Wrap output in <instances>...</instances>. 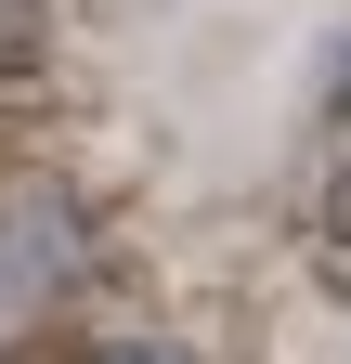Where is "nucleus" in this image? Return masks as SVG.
Here are the masks:
<instances>
[{
  "mask_svg": "<svg viewBox=\"0 0 351 364\" xmlns=\"http://www.w3.org/2000/svg\"><path fill=\"white\" fill-rule=\"evenodd\" d=\"M39 53H53V0H0V91L39 78Z\"/></svg>",
  "mask_w": 351,
  "mask_h": 364,
  "instance_id": "obj_1",
  "label": "nucleus"
},
{
  "mask_svg": "<svg viewBox=\"0 0 351 364\" xmlns=\"http://www.w3.org/2000/svg\"><path fill=\"white\" fill-rule=\"evenodd\" d=\"M78 364H195V351H169V338H104V351H78Z\"/></svg>",
  "mask_w": 351,
  "mask_h": 364,
  "instance_id": "obj_2",
  "label": "nucleus"
}]
</instances>
